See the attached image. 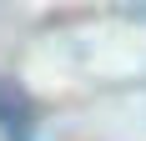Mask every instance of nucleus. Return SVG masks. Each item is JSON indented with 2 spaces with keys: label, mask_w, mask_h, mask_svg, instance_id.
Instances as JSON below:
<instances>
[{
  "label": "nucleus",
  "mask_w": 146,
  "mask_h": 141,
  "mask_svg": "<svg viewBox=\"0 0 146 141\" xmlns=\"http://www.w3.org/2000/svg\"><path fill=\"white\" fill-rule=\"evenodd\" d=\"M0 126L10 141H30V111L20 101V91H10V86H0Z\"/></svg>",
  "instance_id": "obj_1"
}]
</instances>
